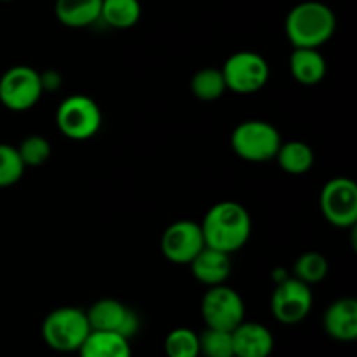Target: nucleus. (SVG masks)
Wrapping results in <instances>:
<instances>
[{
  "label": "nucleus",
  "mask_w": 357,
  "mask_h": 357,
  "mask_svg": "<svg viewBox=\"0 0 357 357\" xmlns=\"http://www.w3.org/2000/svg\"><path fill=\"white\" fill-rule=\"evenodd\" d=\"M199 356L234 357L232 331L206 326V330L199 333Z\"/></svg>",
  "instance_id": "5701e85b"
},
{
  "label": "nucleus",
  "mask_w": 357,
  "mask_h": 357,
  "mask_svg": "<svg viewBox=\"0 0 357 357\" xmlns=\"http://www.w3.org/2000/svg\"><path fill=\"white\" fill-rule=\"evenodd\" d=\"M93 331H112L131 340L139 331V317L126 303L115 298H101L86 310Z\"/></svg>",
  "instance_id": "9b49d317"
},
{
  "label": "nucleus",
  "mask_w": 357,
  "mask_h": 357,
  "mask_svg": "<svg viewBox=\"0 0 357 357\" xmlns=\"http://www.w3.org/2000/svg\"><path fill=\"white\" fill-rule=\"evenodd\" d=\"M326 59L319 49L295 47L289 56V72L302 86H316L326 77Z\"/></svg>",
  "instance_id": "dca6fc26"
},
{
  "label": "nucleus",
  "mask_w": 357,
  "mask_h": 357,
  "mask_svg": "<svg viewBox=\"0 0 357 357\" xmlns=\"http://www.w3.org/2000/svg\"><path fill=\"white\" fill-rule=\"evenodd\" d=\"M91 333L86 310L59 307L49 312L42 323V338L56 352H77Z\"/></svg>",
  "instance_id": "7ed1b4c3"
},
{
  "label": "nucleus",
  "mask_w": 357,
  "mask_h": 357,
  "mask_svg": "<svg viewBox=\"0 0 357 357\" xmlns=\"http://www.w3.org/2000/svg\"><path fill=\"white\" fill-rule=\"evenodd\" d=\"M167 357H201L199 356V333L190 328H174L164 340Z\"/></svg>",
  "instance_id": "b1692460"
},
{
  "label": "nucleus",
  "mask_w": 357,
  "mask_h": 357,
  "mask_svg": "<svg viewBox=\"0 0 357 357\" xmlns=\"http://www.w3.org/2000/svg\"><path fill=\"white\" fill-rule=\"evenodd\" d=\"M40 84L44 91H56L61 86V75L56 70H47L40 72Z\"/></svg>",
  "instance_id": "bb28decb"
},
{
  "label": "nucleus",
  "mask_w": 357,
  "mask_h": 357,
  "mask_svg": "<svg viewBox=\"0 0 357 357\" xmlns=\"http://www.w3.org/2000/svg\"><path fill=\"white\" fill-rule=\"evenodd\" d=\"M204 244L232 255L248 243L251 236V216L236 201L216 202L201 222Z\"/></svg>",
  "instance_id": "f257e3e1"
},
{
  "label": "nucleus",
  "mask_w": 357,
  "mask_h": 357,
  "mask_svg": "<svg viewBox=\"0 0 357 357\" xmlns=\"http://www.w3.org/2000/svg\"><path fill=\"white\" fill-rule=\"evenodd\" d=\"M279 166L282 171L289 174H305L314 166V150L310 145L300 139H291L288 143H281L278 153H275Z\"/></svg>",
  "instance_id": "6ab92c4d"
},
{
  "label": "nucleus",
  "mask_w": 357,
  "mask_h": 357,
  "mask_svg": "<svg viewBox=\"0 0 357 357\" xmlns=\"http://www.w3.org/2000/svg\"><path fill=\"white\" fill-rule=\"evenodd\" d=\"M234 357H268L274 352V335L267 326L246 321L232 330Z\"/></svg>",
  "instance_id": "ddd939ff"
},
{
  "label": "nucleus",
  "mask_w": 357,
  "mask_h": 357,
  "mask_svg": "<svg viewBox=\"0 0 357 357\" xmlns=\"http://www.w3.org/2000/svg\"><path fill=\"white\" fill-rule=\"evenodd\" d=\"M24 167L44 166L52 153V146L47 138L40 135H30L16 146Z\"/></svg>",
  "instance_id": "393cba45"
},
{
  "label": "nucleus",
  "mask_w": 357,
  "mask_h": 357,
  "mask_svg": "<svg viewBox=\"0 0 357 357\" xmlns=\"http://www.w3.org/2000/svg\"><path fill=\"white\" fill-rule=\"evenodd\" d=\"M204 246L201 223L190 220H178L171 223L160 237V251L171 264L176 265L190 264Z\"/></svg>",
  "instance_id": "f8f14e48"
},
{
  "label": "nucleus",
  "mask_w": 357,
  "mask_h": 357,
  "mask_svg": "<svg viewBox=\"0 0 357 357\" xmlns=\"http://www.w3.org/2000/svg\"><path fill=\"white\" fill-rule=\"evenodd\" d=\"M24 164L17 149L13 145L0 143V188L10 187L23 178Z\"/></svg>",
  "instance_id": "a878e982"
},
{
  "label": "nucleus",
  "mask_w": 357,
  "mask_h": 357,
  "mask_svg": "<svg viewBox=\"0 0 357 357\" xmlns=\"http://www.w3.org/2000/svg\"><path fill=\"white\" fill-rule=\"evenodd\" d=\"M188 265H190L194 278L201 284L208 286V288L225 284L229 275L232 274V260H230V255L209 246L202 248Z\"/></svg>",
  "instance_id": "4468645a"
},
{
  "label": "nucleus",
  "mask_w": 357,
  "mask_h": 357,
  "mask_svg": "<svg viewBox=\"0 0 357 357\" xmlns=\"http://www.w3.org/2000/svg\"><path fill=\"white\" fill-rule=\"evenodd\" d=\"M323 328L328 337L337 342H354L357 338V302L354 298H338L323 316Z\"/></svg>",
  "instance_id": "2eb2a0df"
},
{
  "label": "nucleus",
  "mask_w": 357,
  "mask_h": 357,
  "mask_svg": "<svg viewBox=\"0 0 357 357\" xmlns=\"http://www.w3.org/2000/svg\"><path fill=\"white\" fill-rule=\"evenodd\" d=\"M227 89L239 94H251L260 91L271 77L267 59L255 51L234 52L222 66Z\"/></svg>",
  "instance_id": "6e6552de"
},
{
  "label": "nucleus",
  "mask_w": 357,
  "mask_h": 357,
  "mask_svg": "<svg viewBox=\"0 0 357 357\" xmlns=\"http://www.w3.org/2000/svg\"><path fill=\"white\" fill-rule=\"evenodd\" d=\"M321 211L328 223L338 229H351L357 223V185L347 176L326 181L321 190Z\"/></svg>",
  "instance_id": "1a4fd4ad"
},
{
  "label": "nucleus",
  "mask_w": 357,
  "mask_h": 357,
  "mask_svg": "<svg viewBox=\"0 0 357 357\" xmlns=\"http://www.w3.org/2000/svg\"><path fill=\"white\" fill-rule=\"evenodd\" d=\"M0 2H6V0H0Z\"/></svg>",
  "instance_id": "c85d7f7f"
},
{
  "label": "nucleus",
  "mask_w": 357,
  "mask_h": 357,
  "mask_svg": "<svg viewBox=\"0 0 357 357\" xmlns=\"http://www.w3.org/2000/svg\"><path fill=\"white\" fill-rule=\"evenodd\" d=\"M328 271H330V264L324 255L317 253V251H307L296 258L295 267H293V278L310 286L323 281L328 275Z\"/></svg>",
  "instance_id": "4be33fe9"
},
{
  "label": "nucleus",
  "mask_w": 357,
  "mask_h": 357,
  "mask_svg": "<svg viewBox=\"0 0 357 357\" xmlns=\"http://www.w3.org/2000/svg\"><path fill=\"white\" fill-rule=\"evenodd\" d=\"M284 28L293 47L319 49L333 37L337 17L326 3L307 0L289 10Z\"/></svg>",
  "instance_id": "f03ea898"
},
{
  "label": "nucleus",
  "mask_w": 357,
  "mask_h": 357,
  "mask_svg": "<svg viewBox=\"0 0 357 357\" xmlns=\"http://www.w3.org/2000/svg\"><path fill=\"white\" fill-rule=\"evenodd\" d=\"M44 94L40 72L28 65H16L0 77V103L10 112H26Z\"/></svg>",
  "instance_id": "423d86ee"
},
{
  "label": "nucleus",
  "mask_w": 357,
  "mask_h": 357,
  "mask_svg": "<svg viewBox=\"0 0 357 357\" xmlns=\"http://www.w3.org/2000/svg\"><path fill=\"white\" fill-rule=\"evenodd\" d=\"M312 303L314 295L310 286L293 275L278 282L271 296L272 314L282 324L302 323L312 310Z\"/></svg>",
  "instance_id": "9d476101"
},
{
  "label": "nucleus",
  "mask_w": 357,
  "mask_h": 357,
  "mask_svg": "<svg viewBox=\"0 0 357 357\" xmlns=\"http://www.w3.org/2000/svg\"><path fill=\"white\" fill-rule=\"evenodd\" d=\"M201 314L208 328L232 331L246 317V305L236 289L218 284L208 288L202 296Z\"/></svg>",
  "instance_id": "0eeeda50"
},
{
  "label": "nucleus",
  "mask_w": 357,
  "mask_h": 357,
  "mask_svg": "<svg viewBox=\"0 0 357 357\" xmlns=\"http://www.w3.org/2000/svg\"><path fill=\"white\" fill-rule=\"evenodd\" d=\"M101 110L93 98L86 94H72L59 103L56 112V124L66 138L84 142L100 131Z\"/></svg>",
  "instance_id": "39448f33"
},
{
  "label": "nucleus",
  "mask_w": 357,
  "mask_h": 357,
  "mask_svg": "<svg viewBox=\"0 0 357 357\" xmlns=\"http://www.w3.org/2000/svg\"><path fill=\"white\" fill-rule=\"evenodd\" d=\"M56 17L68 28H86L100 20L101 0H56Z\"/></svg>",
  "instance_id": "a211bd4d"
},
{
  "label": "nucleus",
  "mask_w": 357,
  "mask_h": 357,
  "mask_svg": "<svg viewBox=\"0 0 357 357\" xmlns=\"http://www.w3.org/2000/svg\"><path fill=\"white\" fill-rule=\"evenodd\" d=\"M286 278H289V274H288V271H284V268H275V271L272 272V279H274L275 284L281 281H284Z\"/></svg>",
  "instance_id": "cd10ccee"
},
{
  "label": "nucleus",
  "mask_w": 357,
  "mask_h": 357,
  "mask_svg": "<svg viewBox=\"0 0 357 357\" xmlns=\"http://www.w3.org/2000/svg\"><path fill=\"white\" fill-rule=\"evenodd\" d=\"M232 150L248 162H267L275 159L279 146H281V135L278 129L267 121H244L237 126L230 136Z\"/></svg>",
  "instance_id": "20e7f679"
},
{
  "label": "nucleus",
  "mask_w": 357,
  "mask_h": 357,
  "mask_svg": "<svg viewBox=\"0 0 357 357\" xmlns=\"http://www.w3.org/2000/svg\"><path fill=\"white\" fill-rule=\"evenodd\" d=\"M190 89L194 96L201 101H215L222 98L225 91H229L222 68H213V66L201 68L192 77Z\"/></svg>",
  "instance_id": "412c9836"
},
{
  "label": "nucleus",
  "mask_w": 357,
  "mask_h": 357,
  "mask_svg": "<svg viewBox=\"0 0 357 357\" xmlns=\"http://www.w3.org/2000/svg\"><path fill=\"white\" fill-rule=\"evenodd\" d=\"M142 17L139 0H101L100 20L117 30L132 28Z\"/></svg>",
  "instance_id": "aec40b11"
},
{
  "label": "nucleus",
  "mask_w": 357,
  "mask_h": 357,
  "mask_svg": "<svg viewBox=\"0 0 357 357\" xmlns=\"http://www.w3.org/2000/svg\"><path fill=\"white\" fill-rule=\"evenodd\" d=\"M79 357H132L128 338L112 331H93L80 345Z\"/></svg>",
  "instance_id": "f3484780"
}]
</instances>
